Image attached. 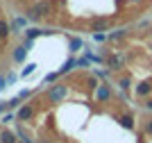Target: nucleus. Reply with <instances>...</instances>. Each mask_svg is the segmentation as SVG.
Wrapping results in <instances>:
<instances>
[{
	"instance_id": "obj_1",
	"label": "nucleus",
	"mask_w": 152,
	"mask_h": 143,
	"mask_svg": "<svg viewBox=\"0 0 152 143\" xmlns=\"http://www.w3.org/2000/svg\"><path fill=\"white\" fill-rule=\"evenodd\" d=\"M27 16H30L32 21H41V18H45V16H50V2H48V0H39L37 5L27 12Z\"/></svg>"
},
{
	"instance_id": "obj_2",
	"label": "nucleus",
	"mask_w": 152,
	"mask_h": 143,
	"mask_svg": "<svg viewBox=\"0 0 152 143\" xmlns=\"http://www.w3.org/2000/svg\"><path fill=\"white\" fill-rule=\"evenodd\" d=\"M66 93H68V87L66 84H55V87L48 89V98H50V102H61L64 98H66Z\"/></svg>"
},
{
	"instance_id": "obj_3",
	"label": "nucleus",
	"mask_w": 152,
	"mask_h": 143,
	"mask_svg": "<svg viewBox=\"0 0 152 143\" xmlns=\"http://www.w3.org/2000/svg\"><path fill=\"white\" fill-rule=\"evenodd\" d=\"M95 98H98V102L111 100V89H109V84H100V87L95 89Z\"/></svg>"
},
{
	"instance_id": "obj_4",
	"label": "nucleus",
	"mask_w": 152,
	"mask_h": 143,
	"mask_svg": "<svg viewBox=\"0 0 152 143\" xmlns=\"http://www.w3.org/2000/svg\"><path fill=\"white\" fill-rule=\"evenodd\" d=\"M123 62H125V59H123V55H111L107 59V66L111 70H118V68H123Z\"/></svg>"
},
{
	"instance_id": "obj_5",
	"label": "nucleus",
	"mask_w": 152,
	"mask_h": 143,
	"mask_svg": "<svg viewBox=\"0 0 152 143\" xmlns=\"http://www.w3.org/2000/svg\"><path fill=\"white\" fill-rule=\"evenodd\" d=\"M32 116H34V105H23L18 109V118L20 120H30Z\"/></svg>"
},
{
	"instance_id": "obj_6",
	"label": "nucleus",
	"mask_w": 152,
	"mask_h": 143,
	"mask_svg": "<svg viewBox=\"0 0 152 143\" xmlns=\"http://www.w3.org/2000/svg\"><path fill=\"white\" fill-rule=\"evenodd\" d=\"M150 93H152V82H141L136 87V95H141V98H148Z\"/></svg>"
},
{
	"instance_id": "obj_7",
	"label": "nucleus",
	"mask_w": 152,
	"mask_h": 143,
	"mask_svg": "<svg viewBox=\"0 0 152 143\" xmlns=\"http://www.w3.org/2000/svg\"><path fill=\"white\" fill-rule=\"evenodd\" d=\"M32 45V41H27L25 45H18L16 48V52H14V62H23L25 59V55H27V48Z\"/></svg>"
},
{
	"instance_id": "obj_8",
	"label": "nucleus",
	"mask_w": 152,
	"mask_h": 143,
	"mask_svg": "<svg viewBox=\"0 0 152 143\" xmlns=\"http://www.w3.org/2000/svg\"><path fill=\"white\" fill-rule=\"evenodd\" d=\"M118 123H121L125 130H134V116L132 114H123L121 118H118Z\"/></svg>"
},
{
	"instance_id": "obj_9",
	"label": "nucleus",
	"mask_w": 152,
	"mask_h": 143,
	"mask_svg": "<svg viewBox=\"0 0 152 143\" xmlns=\"http://www.w3.org/2000/svg\"><path fill=\"white\" fill-rule=\"evenodd\" d=\"M0 143H18V141H16V134H14V132L2 130L0 132Z\"/></svg>"
},
{
	"instance_id": "obj_10",
	"label": "nucleus",
	"mask_w": 152,
	"mask_h": 143,
	"mask_svg": "<svg viewBox=\"0 0 152 143\" xmlns=\"http://www.w3.org/2000/svg\"><path fill=\"white\" fill-rule=\"evenodd\" d=\"M5 39H9V23L0 18V41H5Z\"/></svg>"
},
{
	"instance_id": "obj_11",
	"label": "nucleus",
	"mask_w": 152,
	"mask_h": 143,
	"mask_svg": "<svg viewBox=\"0 0 152 143\" xmlns=\"http://www.w3.org/2000/svg\"><path fill=\"white\" fill-rule=\"evenodd\" d=\"M41 34H48V32H43V30H37V27H34V30H27V32H25V37H27V41H32V39H37V37H41Z\"/></svg>"
},
{
	"instance_id": "obj_12",
	"label": "nucleus",
	"mask_w": 152,
	"mask_h": 143,
	"mask_svg": "<svg viewBox=\"0 0 152 143\" xmlns=\"http://www.w3.org/2000/svg\"><path fill=\"white\" fill-rule=\"evenodd\" d=\"M73 66H77V62H75V59H68V62H66V64H64V66H61V68H59V75L68 73V70L73 68Z\"/></svg>"
},
{
	"instance_id": "obj_13",
	"label": "nucleus",
	"mask_w": 152,
	"mask_h": 143,
	"mask_svg": "<svg viewBox=\"0 0 152 143\" xmlns=\"http://www.w3.org/2000/svg\"><path fill=\"white\" fill-rule=\"evenodd\" d=\"M118 87H121L123 91H127V89L132 87V80H129V77H121V80H118Z\"/></svg>"
},
{
	"instance_id": "obj_14",
	"label": "nucleus",
	"mask_w": 152,
	"mask_h": 143,
	"mask_svg": "<svg viewBox=\"0 0 152 143\" xmlns=\"http://www.w3.org/2000/svg\"><path fill=\"white\" fill-rule=\"evenodd\" d=\"M123 37H125V30H118V32H111V34H109L111 41H118V39H123Z\"/></svg>"
},
{
	"instance_id": "obj_15",
	"label": "nucleus",
	"mask_w": 152,
	"mask_h": 143,
	"mask_svg": "<svg viewBox=\"0 0 152 143\" xmlns=\"http://www.w3.org/2000/svg\"><path fill=\"white\" fill-rule=\"evenodd\" d=\"M34 68H37L34 64H27L25 68H23V73H20V75H23V77H25V75H32V73H34Z\"/></svg>"
},
{
	"instance_id": "obj_16",
	"label": "nucleus",
	"mask_w": 152,
	"mask_h": 143,
	"mask_svg": "<svg viewBox=\"0 0 152 143\" xmlns=\"http://www.w3.org/2000/svg\"><path fill=\"white\" fill-rule=\"evenodd\" d=\"M86 87H89V89H98L100 84H98V80H95V77H89V80H86Z\"/></svg>"
},
{
	"instance_id": "obj_17",
	"label": "nucleus",
	"mask_w": 152,
	"mask_h": 143,
	"mask_svg": "<svg viewBox=\"0 0 152 143\" xmlns=\"http://www.w3.org/2000/svg\"><path fill=\"white\" fill-rule=\"evenodd\" d=\"M77 48H82V41H80V39H73V41H70V50L75 52Z\"/></svg>"
},
{
	"instance_id": "obj_18",
	"label": "nucleus",
	"mask_w": 152,
	"mask_h": 143,
	"mask_svg": "<svg viewBox=\"0 0 152 143\" xmlns=\"http://www.w3.org/2000/svg\"><path fill=\"white\" fill-rule=\"evenodd\" d=\"M93 39H95V41H104V39H107V37H104L102 32H95V34H93Z\"/></svg>"
},
{
	"instance_id": "obj_19",
	"label": "nucleus",
	"mask_w": 152,
	"mask_h": 143,
	"mask_svg": "<svg viewBox=\"0 0 152 143\" xmlns=\"http://www.w3.org/2000/svg\"><path fill=\"white\" fill-rule=\"evenodd\" d=\"M57 77H59V73H50V75H48V77H45V82H55V80H57Z\"/></svg>"
},
{
	"instance_id": "obj_20",
	"label": "nucleus",
	"mask_w": 152,
	"mask_h": 143,
	"mask_svg": "<svg viewBox=\"0 0 152 143\" xmlns=\"http://www.w3.org/2000/svg\"><path fill=\"white\" fill-rule=\"evenodd\" d=\"M145 132H148V134H152V118L145 120Z\"/></svg>"
},
{
	"instance_id": "obj_21",
	"label": "nucleus",
	"mask_w": 152,
	"mask_h": 143,
	"mask_svg": "<svg viewBox=\"0 0 152 143\" xmlns=\"http://www.w3.org/2000/svg\"><path fill=\"white\" fill-rule=\"evenodd\" d=\"M145 109H148V111H152V98L145 100Z\"/></svg>"
},
{
	"instance_id": "obj_22",
	"label": "nucleus",
	"mask_w": 152,
	"mask_h": 143,
	"mask_svg": "<svg viewBox=\"0 0 152 143\" xmlns=\"http://www.w3.org/2000/svg\"><path fill=\"white\" fill-rule=\"evenodd\" d=\"M5 84H7V77H0V91L5 89Z\"/></svg>"
}]
</instances>
